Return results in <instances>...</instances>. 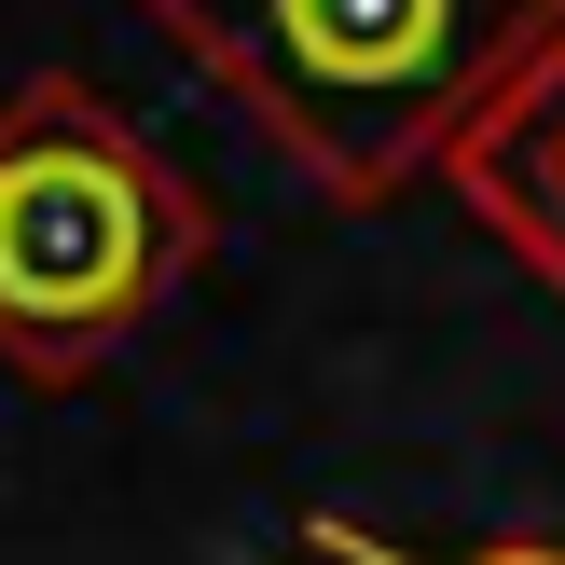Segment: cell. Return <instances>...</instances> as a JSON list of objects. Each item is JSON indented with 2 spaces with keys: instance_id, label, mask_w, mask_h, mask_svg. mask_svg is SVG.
<instances>
[{
  "instance_id": "1",
  "label": "cell",
  "mask_w": 565,
  "mask_h": 565,
  "mask_svg": "<svg viewBox=\"0 0 565 565\" xmlns=\"http://www.w3.org/2000/svg\"><path fill=\"white\" fill-rule=\"evenodd\" d=\"M318 207H386L456 180L469 125L552 55L565 0H138Z\"/></svg>"
},
{
  "instance_id": "2",
  "label": "cell",
  "mask_w": 565,
  "mask_h": 565,
  "mask_svg": "<svg viewBox=\"0 0 565 565\" xmlns=\"http://www.w3.org/2000/svg\"><path fill=\"white\" fill-rule=\"evenodd\" d=\"M221 207L152 152L138 110L42 70L0 97V359L28 386H83L207 276Z\"/></svg>"
},
{
  "instance_id": "3",
  "label": "cell",
  "mask_w": 565,
  "mask_h": 565,
  "mask_svg": "<svg viewBox=\"0 0 565 565\" xmlns=\"http://www.w3.org/2000/svg\"><path fill=\"white\" fill-rule=\"evenodd\" d=\"M456 207H469V221H483V235L565 303V28H552L539 70H524L511 97L469 125V152H456Z\"/></svg>"
},
{
  "instance_id": "4",
  "label": "cell",
  "mask_w": 565,
  "mask_h": 565,
  "mask_svg": "<svg viewBox=\"0 0 565 565\" xmlns=\"http://www.w3.org/2000/svg\"><path fill=\"white\" fill-rule=\"evenodd\" d=\"M303 552L318 565H565V539H483V552H401L359 511H303Z\"/></svg>"
}]
</instances>
